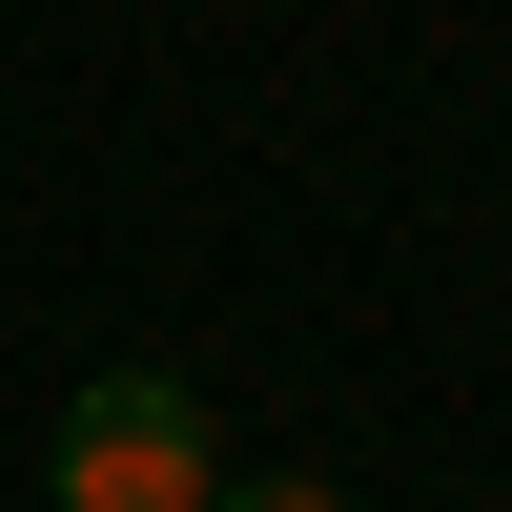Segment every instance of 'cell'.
Wrapping results in <instances>:
<instances>
[{
    "mask_svg": "<svg viewBox=\"0 0 512 512\" xmlns=\"http://www.w3.org/2000/svg\"><path fill=\"white\" fill-rule=\"evenodd\" d=\"M205 492H226V431H205L185 369H103L41 431V512H205Z\"/></svg>",
    "mask_w": 512,
    "mask_h": 512,
    "instance_id": "6da1fadb",
    "label": "cell"
},
{
    "mask_svg": "<svg viewBox=\"0 0 512 512\" xmlns=\"http://www.w3.org/2000/svg\"><path fill=\"white\" fill-rule=\"evenodd\" d=\"M205 512H349V492H308V472H267V492H246V472H226Z\"/></svg>",
    "mask_w": 512,
    "mask_h": 512,
    "instance_id": "7a4b0ae2",
    "label": "cell"
}]
</instances>
